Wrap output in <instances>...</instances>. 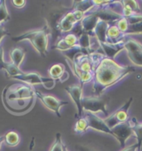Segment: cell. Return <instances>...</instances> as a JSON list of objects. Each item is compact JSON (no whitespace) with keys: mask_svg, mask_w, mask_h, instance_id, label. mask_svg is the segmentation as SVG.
<instances>
[{"mask_svg":"<svg viewBox=\"0 0 142 151\" xmlns=\"http://www.w3.org/2000/svg\"><path fill=\"white\" fill-rule=\"evenodd\" d=\"M134 71L135 67L122 66L113 59L105 57L94 71V78L92 80L94 96H101L108 87L115 85Z\"/></svg>","mask_w":142,"mask_h":151,"instance_id":"1","label":"cell"},{"mask_svg":"<svg viewBox=\"0 0 142 151\" xmlns=\"http://www.w3.org/2000/svg\"><path fill=\"white\" fill-rule=\"evenodd\" d=\"M35 89L31 85L23 82L12 83L5 86L2 101L7 111L14 115H23L34 106Z\"/></svg>","mask_w":142,"mask_h":151,"instance_id":"2","label":"cell"},{"mask_svg":"<svg viewBox=\"0 0 142 151\" xmlns=\"http://www.w3.org/2000/svg\"><path fill=\"white\" fill-rule=\"evenodd\" d=\"M51 34V29L48 24H46L41 29L32 30L23 33L22 35L13 37L12 40L15 42L21 41H30L32 47L40 54L43 58H45L48 52V36Z\"/></svg>","mask_w":142,"mask_h":151,"instance_id":"3","label":"cell"},{"mask_svg":"<svg viewBox=\"0 0 142 151\" xmlns=\"http://www.w3.org/2000/svg\"><path fill=\"white\" fill-rule=\"evenodd\" d=\"M83 111L92 112L93 114L102 112L106 116H109L107 109V103L100 96H86L81 99Z\"/></svg>","mask_w":142,"mask_h":151,"instance_id":"4","label":"cell"},{"mask_svg":"<svg viewBox=\"0 0 142 151\" xmlns=\"http://www.w3.org/2000/svg\"><path fill=\"white\" fill-rule=\"evenodd\" d=\"M35 95L36 97L38 98L45 106L49 109L50 111H53L59 118L61 117V113H60L61 107L68 105L67 101H60L58 98L54 97L53 96L46 95V94H43V92H41L39 91H37V90H35Z\"/></svg>","mask_w":142,"mask_h":151,"instance_id":"5","label":"cell"},{"mask_svg":"<svg viewBox=\"0 0 142 151\" xmlns=\"http://www.w3.org/2000/svg\"><path fill=\"white\" fill-rule=\"evenodd\" d=\"M125 49L129 59L136 66L142 67V45L132 38L125 40Z\"/></svg>","mask_w":142,"mask_h":151,"instance_id":"6","label":"cell"},{"mask_svg":"<svg viewBox=\"0 0 142 151\" xmlns=\"http://www.w3.org/2000/svg\"><path fill=\"white\" fill-rule=\"evenodd\" d=\"M111 131L113 133V137L119 141L122 149H125L126 140L134 134L130 120L115 125L114 128L111 129Z\"/></svg>","mask_w":142,"mask_h":151,"instance_id":"7","label":"cell"},{"mask_svg":"<svg viewBox=\"0 0 142 151\" xmlns=\"http://www.w3.org/2000/svg\"><path fill=\"white\" fill-rule=\"evenodd\" d=\"M82 89H83V86H81V84L71 85L69 86L65 87V91L71 96V100L74 101L76 106L77 108V114L75 115V117L76 119L81 118L82 114H83V108H82V105H81Z\"/></svg>","mask_w":142,"mask_h":151,"instance_id":"8","label":"cell"},{"mask_svg":"<svg viewBox=\"0 0 142 151\" xmlns=\"http://www.w3.org/2000/svg\"><path fill=\"white\" fill-rule=\"evenodd\" d=\"M85 118L86 119L87 123H88V129L91 128V129H93L97 131L111 134L113 136V133H112L111 129L108 127L105 120L100 118L99 116H96V114H93L92 112H86Z\"/></svg>","mask_w":142,"mask_h":151,"instance_id":"9","label":"cell"},{"mask_svg":"<svg viewBox=\"0 0 142 151\" xmlns=\"http://www.w3.org/2000/svg\"><path fill=\"white\" fill-rule=\"evenodd\" d=\"M99 19L100 18L94 14H86L79 24L81 27V33L84 32V33H87L90 36H94V29L97 26Z\"/></svg>","mask_w":142,"mask_h":151,"instance_id":"10","label":"cell"},{"mask_svg":"<svg viewBox=\"0 0 142 151\" xmlns=\"http://www.w3.org/2000/svg\"><path fill=\"white\" fill-rule=\"evenodd\" d=\"M98 43L103 50L105 56L110 59H114V58L121 50L125 49V38L116 43H108V42H98Z\"/></svg>","mask_w":142,"mask_h":151,"instance_id":"11","label":"cell"},{"mask_svg":"<svg viewBox=\"0 0 142 151\" xmlns=\"http://www.w3.org/2000/svg\"><path fill=\"white\" fill-rule=\"evenodd\" d=\"M12 79L19 81V82H23L26 84L34 86V85L43 84V76L37 72H23L22 74L15 76Z\"/></svg>","mask_w":142,"mask_h":151,"instance_id":"12","label":"cell"},{"mask_svg":"<svg viewBox=\"0 0 142 151\" xmlns=\"http://www.w3.org/2000/svg\"><path fill=\"white\" fill-rule=\"evenodd\" d=\"M77 41H78L77 36L73 33H69L58 41L57 44L53 47V48L59 50L62 52L77 45Z\"/></svg>","mask_w":142,"mask_h":151,"instance_id":"13","label":"cell"},{"mask_svg":"<svg viewBox=\"0 0 142 151\" xmlns=\"http://www.w3.org/2000/svg\"><path fill=\"white\" fill-rule=\"evenodd\" d=\"M48 74L49 77H51L56 81H59L61 82L67 81L69 77L68 73L65 70V67L62 64H59V63L55 64L49 68Z\"/></svg>","mask_w":142,"mask_h":151,"instance_id":"14","label":"cell"},{"mask_svg":"<svg viewBox=\"0 0 142 151\" xmlns=\"http://www.w3.org/2000/svg\"><path fill=\"white\" fill-rule=\"evenodd\" d=\"M76 23L77 22L76 20L75 16L72 13V11H71V12H68L60 20V22L58 23V29L62 32H68L75 27Z\"/></svg>","mask_w":142,"mask_h":151,"instance_id":"15","label":"cell"},{"mask_svg":"<svg viewBox=\"0 0 142 151\" xmlns=\"http://www.w3.org/2000/svg\"><path fill=\"white\" fill-rule=\"evenodd\" d=\"M111 24L109 22L99 19L94 29V37H97L98 42H107V30Z\"/></svg>","mask_w":142,"mask_h":151,"instance_id":"16","label":"cell"},{"mask_svg":"<svg viewBox=\"0 0 142 151\" xmlns=\"http://www.w3.org/2000/svg\"><path fill=\"white\" fill-rule=\"evenodd\" d=\"M107 42L108 43H116L123 40L126 36L119 30L116 25H111L107 30Z\"/></svg>","mask_w":142,"mask_h":151,"instance_id":"17","label":"cell"},{"mask_svg":"<svg viewBox=\"0 0 142 151\" xmlns=\"http://www.w3.org/2000/svg\"><path fill=\"white\" fill-rule=\"evenodd\" d=\"M132 101H133V97H130L126 102L125 103L123 106L120 107V109L117 110L115 113H113V115L119 124L128 121V110L132 103Z\"/></svg>","mask_w":142,"mask_h":151,"instance_id":"18","label":"cell"},{"mask_svg":"<svg viewBox=\"0 0 142 151\" xmlns=\"http://www.w3.org/2000/svg\"><path fill=\"white\" fill-rule=\"evenodd\" d=\"M26 55V52L22 48V47H15L13 48L10 52H9V56H10V59L13 64L18 67H20V65L22 64V62L24 60Z\"/></svg>","mask_w":142,"mask_h":151,"instance_id":"19","label":"cell"},{"mask_svg":"<svg viewBox=\"0 0 142 151\" xmlns=\"http://www.w3.org/2000/svg\"><path fill=\"white\" fill-rule=\"evenodd\" d=\"M74 3L75 4H73V10L81 11L85 14L87 12H90L92 9L96 7L94 0H82V1H76Z\"/></svg>","mask_w":142,"mask_h":151,"instance_id":"20","label":"cell"},{"mask_svg":"<svg viewBox=\"0 0 142 151\" xmlns=\"http://www.w3.org/2000/svg\"><path fill=\"white\" fill-rule=\"evenodd\" d=\"M130 122L133 133L137 139V151H141L142 146V124H140L135 118L130 120Z\"/></svg>","mask_w":142,"mask_h":151,"instance_id":"21","label":"cell"},{"mask_svg":"<svg viewBox=\"0 0 142 151\" xmlns=\"http://www.w3.org/2000/svg\"><path fill=\"white\" fill-rule=\"evenodd\" d=\"M20 141V138L17 132L15 131H9L8 133L4 134V142L9 146H16L18 145Z\"/></svg>","mask_w":142,"mask_h":151,"instance_id":"22","label":"cell"},{"mask_svg":"<svg viewBox=\"0 0 142 151\" xmlns=\"http://www.w3.org/2000/svg\"><path fill=\"white\" fill-rule=\"evenodd\" d=\"M88 129V123L85 117L77 119V121L74 126V131L77 134H83Z\"/></svg>","mask_w":142,"mask_h":151,"instance_id":"23","label":"cell"},{"mask_svg":"<svg viewBox=\"0 0 142 151\" xmlns=\"http://www.w3.org/2000/svg\"><path fill=\"white\" fill-rule=\"evenodd\" d=\"M10 14L9 10L7 9L6 2L4 0L0 1V24H3L4 22L10 20Z\"/></svg>","mask_w":142,"mask_h":151,"instance_id":"24","label":"cell"},{"mask_svg":"<svg viewBox=\"0 0 142 151\" xmlns=\"http://www.w3.org/2000/svg\"><path fill=\"white\" fill-rule=\"evenodd\" d=\"M90 37L87 33L81 32L79 35L77 36L78 41H77V44L82 48L87 49V50H92L91 48V43H90Z\"/></svg>","mask_w":142,"mask_h":151,"instance_id":"25","label":"cell"},{"mask_svg":"<svg viewBox=\"0 0 142 151\" xmlns=\"http://www.w3.org/2000/svg\"><path fill=\"white\" fill-rule=\"evenodd\" d=\"M142 33V22H138L136 24L129 25L126 32H125V36L132 35V34H141Z\"/></svg>","mask_w":142,"mask_h":151,"instance_id":"26","label":"cell"},{"mask_svg":"<svg viewBox=\"0 0 142 151\" xmlns=\"http://www.w3.org/2000/svg\"><path fill=\"white\" fill-rule=\"evenodd\" d=\"M63 146L64 145L62 141V135L60 133H57L55 142L49 151H63Z\"/></svg>","mask_w":142,"mask_h":151,"instance_id":"27","label":"cell"},{"mask_svg":"<svg viewBox=\"0 0 142 151\" xmlns=\"http://www.w3.org/2000/svg\"><path fill=\"white\" fill-rule=\"evenodd\" d=\"M121 3L123 4L129 6L136 14H139L141 13V9H140V7H139L137 1H134V0H130V1L129 0H124V1H121Z\"/></svg>","mask_w":142,"mask_h":151,"instance_id":"28","label":"cell"},{"mask_svg":"<svg viewBox=\"0 0 142 151\" xmlns=\"http://www.w3.org/2000/svg\"><path fill=\"white\" fill-rule=\"evenodd\" d=\"M43 86H44L46 89L51 90L54 88L56 85V81L52 79L51 77H44L43 76Z\"/></svg>","mask_w":142,"mask_h":151,"instance_id":"29","label":"cell"},{"mask_svg":"<svg viewBox=\"0 0 142 151\" xmlns=\"http://www.w3.org/2000/svg\"><path fill=\"white\" fill-rule=\"evenodd\" d=\"M117 27L119 28V30H120L122 33H125L126 30H127V28H128V26H129V23L127 22V19L125 18H120V20L117 22Z\"/></svg>","mask_w":142,"mask_h":151,"instance_id":"30","label":"cell"},{"mask_svg":"<svg viewBox=\"0 0 142 151\" xmlns=\"http://www.w3.org/2000/svg\"><path fill=\"white\" fill-rule=\"evenodd\" d=\"M125 18L127 19L129 25H132V24H136L138 22H142V15H141V14H133V15Z\"/></svg>","mask_w":142,"mask_h":151,"instance_id":"31","label":"cell"},{"mask_svg":"<svg viewBox=\"0 0 142 151\" xmlns=\"http://www.w3.org/2000/svg\"><path fill=\"white\" fill-rule=\"evenodd\" d=\"M9 62H6L4 61V48L0 46V69L6 71L8 68Z\"/></svg>","mask_w":142,"mask_h":151,"instance_id":"32","label":"cell"},{"mask_svg":"<svg viewBox=\"0 0 142 151\" xmlns=\"http://www.w3.org/2000/svg\"><path fill=\"white\" fill-rule=\"evenodd\" d=\"M12 4L15 8L17 9H22L26 5V1L25 0H13Z\"/></svg>","mask_w":142,"mask_h":151,"instance_id":"33","label":"cell"},{"mask_svg":"<svg viewBox=\"0 0 142 151\" xmlns=\"http://www.w3.org/2000/svg\"><path fill=\"white\" fill-rule=\"evenodd\" d=\"M76 148L78 151H97L92 147L83 145H76Z\"/></svg>","mask_w":142,"mask_h":151,"instance_id":"34","label":"cell"},{"mask_svg":"<svg viewBox=\"0 0 142 151\" xmlns=\"http://www.w3.org/2000/svg\"><path fill=\"white\" fill-rule=\"evenodd\" d=\"M6 36H10L9 32L6 30L2 24H0V43H1V41L3 40V38Z\"/></svg>","mask_w":142,"mask_h":151,"instance_id":"35","label":"cell"},{"mask_svg":"<svg viewBox=\"0 0 142 151\" xmlns=\"http://www.w3.org/2000/svg\"><path fill=\"white\" fill-rule=\"evenodd\" d=\"M121 151H137V143H136L127 148H125Z\"/></svg>","mask_w":142,"mask_h":151,"instance_id":"36","label":"cell"},{"mask_svg":"<svg viewBox=\"0 0 142 151\" xmlns=\"http://www.w3.org/2000/svg\"><path fill=\"white\" fill-rule=\"evenodd\" d=\"M4 142V135H0V149L2 146V144Z\"/></svg>","mask_w":142,"mask_h":151,"instance_id":"37","label":"cell"}]
</instances>
